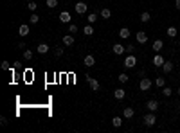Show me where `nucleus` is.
I'll return each instance as SVG.
<instances>
[{
	"label": "nucleus",
	"mask_w": 180,
	"mask_h": 133,
	"mask_svg": "<svg viewBox=\"0 0 180 133\" xmlns=\"http://www.w3.org/2000/svg\"><path fill=\"white\" fill-rule=\"evenodd\" d=\"M142 121H144V124L146 126H155V122H157V117H155V112H150V113H146L144 117H142Z\"/></svg>",
	"instance_id": "nucleus-1"
},
{
	"label": "nucleus",
	"mask_w": 180,
	"mask_h": 133,
	"mask_svg": "<svg viewBox=\"0 0 180 133\" xmlns=\"http://www.w3.org/2000/svg\"><path fill=\"white\" fill-rule=\"evenodd\" d=\"M124 69H133L135 65H137V58H135L133 54H130V56H126V59H124Z\"/></svg>",
	"instance_id": "nucleus-2"
},
{
	"label": "nucleus",
	"mask_w": 180,
	"mask_h": 133,
	"mask_svg": "<svg viewBox=\"0 0 180 133\" xmlns=\"http://www.w3.org/2000/svg\"><path fill=\"white\" fill-rule=\"evenodd\" d=\"M151 85H153V83H151L150 77H142L141 83H139V86H141V90H142V92H148L150 88H151Z\"/></svg>",
	"instance_id": "nucleus-3"
},
{
	"label": "nucleus",
	"mask_w": 180,
	"mask_h": 133,
	"mask_svg": "<svg viewBox=\"0 0 180 133\" xmlns=\"http://www.w3.org/2000/svg\"><path fill=\"white\" fill-rule=\"evenodd\" d=\"M60 22H63V24H70V22H72L70 13H69V11H61V13H60Z\"/></svg>",
	"instance_id": "nucleus-4"
},
{
	"label": "nucleus",
	"mask_w": 180,
	"mask_h": 133,
	"mask_svg": "<svg viewBox=\"0 0 180 133\" xmlns=\"http://www.w3.org/2000/svg\"><path fill=\"white\" fill-rule=\"evenodd\" d=\"M146 108L150 110V112H157V110H159V101H157V99H150L146 103Z\"/></svg>",
	"instance_id": "nucleus-5"
},
{
	"label": "nucleus",
	"mask_w": 180,
	"mask_h": 133,
	"mask_svg": "<svg viewBox=\"0 0 180 133\" xmlns=\"http://www.w3.org/2000/svg\"><path fill=\"white\" fill-rule=\"evenodd\" d=\"M74 9H76V13H78V14H83V13H86L88 6H86L85 2H78V4L74 6Z\"/></svg>",
	"instance_id": "nucleus-6"
},
{
	"label": "nucleus",
	"mask_w": 180,
	"mask_h": 133,
	"mask_svg": "<svg viewBox=\"0 0 180 133\" xmlns=\"http://www.w3.org/2000/svg\"><path fill=\"white\" fill-rule=\"evenodd\" d=\"M135 38H137V43H141V45H144V43L148 41V34H146L144 31H139Z\"/></svg>",
	"instance_id": "nucleus-7"
},
{
	"label": "nucleus",
	"mask_w": 180,
	"mask_h": 133,
	"mask_svg": "<svg viewBox=\"0 0 180 133\" xmlns=\"http://www.w3.org/2000/svg\"><path fill=\"white\" fill-rule=\"evenodd\" d=\"M94 63H96V58H94L92 54L85 56V59H83V65H85V66H94Z\"/></svg>",
	"instance_id": "nucleus-8"
},
{
	"label": "nucleus",
	"mask_w": 180,
	"mask_h": 133,
	"mask_svg": "<svg viewBox=\"0 0 180 133\" xmlns=\"http://www.w3.org/2000/svg\"><path fill=\"white\" fill-rule=\"evenodd\" d=\"M133 115H135V110H133V108L126 106V108L123 110V117H124V119H131Z\"/></svg>",
	"instance_id": "nucleus-9"
},
{
	"label": "nucleus",
	"mask_w": 180,
	"mask_h": 133,
	"mask_svg": "<svg viewBox=\"0 0 180 133\" xmlns=\"http://www.w3.org/2000/svg\"><path fill=\"white\" fill-rule=\"evenodd\" d=\"M86 81H88V85H90V86H92V90H94V92H97V90H99V83H97L94 77L86 76Z\"/></svg>",
	"instance_id": "nucleus-10"
},
{
	"label": "nucleus",
	"mask_w": 180,
	"mask_h": 133,
	"mask_svg": "<svg viewBox=\"0 0 180 133\" xmlns=\"http://www.w3.org/2000/svg\"><path fill=\"white\" fill-rule=\"evenodd\" d=\"M112 51H114V54H117V56H119V54H123V52L126 51V47H124V45H121V43H115V45L112 47Z\"/></svg>",
	"instance_id": "nucleus-11"
},
{
	"label": "nucleus",
	"mask_w": 180,
	"mask_h": 133,
	"mask_svg": "<svg viewBox=\"0 0 180 133\" xmlns=\"http://www.w3.org/2000/svg\"><path fill=\"white\" fill-rule=\"evenodd\" d=\"M162 47H164V41H162V40H155V41H153V51H155V52H160Z\"/></svg>",
	"instance_id": "nucleus-12"
},
{
	"label": "nucleus",
	"mask_w": 180,
	"mask_h": 133,
	"mask_svg": "<svg viewBox=\"0 0 180 133\" xmlns=\"http://www.w3.org/2000/svg\"><path fill=\"white\" fill-rule=\"evenodd\" d=\"M164 61H166V59H164L160 54H155V58H153V65H155V66H162Z\"/></svg>",
	"instance_id": "nucleus-13"
},
{
	"label": "nucleus",
	"mask_w": 180,
	"mask_h": 133,
	"mask_svg": "<svg viewBox=\"0 0 180 133\" xmlns=\"http://www.w3.org/2000/svg\"><path fill=\"white\" fill-rule=\"evenodd\" d=\"M29 31H31V29H29V25H27V24H24V25H20V29H18V34L25 38V36L29 34Z\"/></svg>",
	"instance_id": "nucleus-14"
},
{
	"label": "nucleus",
	"mask_w": 180,
	"mask_h": 133,
	"mask_svg": "<svg viewBox=\"0 0 180 133\" xmlns=\"http://www.w3.org/2000/svg\"><path fill=\"white\" fill-rule=\"evenodd\" d=\"M63 43H65L67 47H70L72 43H74V36H72V34H65V36H63Z\"/></svg>",
	"instance_id": "nucleus-15"
},
{
	"label": "nucleus",
	"mask_w": 180,
	"mask_h": 133,
	"mask_svg": "<svg viewBox=\"0 0 180 133\" xmlns=\"http://www.w3.org/2000/svg\"><path fill=\"white\" fill-rule=\"evenodd\" d=\"M36 51H38L40 54H47V52H49V45H47V43H40Z\"/></svg>",
	"instance_id": "nucleus-16"
},
{
	"label": "nucleus",
	"mask_w": 180,
	"mask_h": 133,
	"mask_svg": "<svg viewBox=\"0 0 180 133\" xmlns=\"http://www.w3.org/2000/svg\"><path fill=\"white\" fill-rule=\"evenodd\" d=\"M162 70H164L166 74H169V72L173 70V63H171V61H164V65H162Z\"/></svg>",
	"instance_id": "nucleus-17"
},
{
	"label": "nucleus",
	"mask_w": 180,
	"mask_h": 133,
	"mask_svg": "<svg viewBox=\"0 0 180 133\" xmlns=\"http://www.w3.org/2000/svg\"><path fill=\"white\" fill-rule=\"evenodd\" d=\"M119 36H121L123 40H128V38H130V29H128V27H123V29L119 31Z\"/></svg>",
	"instance_id": "nucleus-18"
},
{
	"label": "nucleus",
	"mask_w": 180,
	"mask_h": 133,
	"mask_svg": "<svg viewBox=\"0 0 180 133\" xmlns=\"http://www.w3.org/2000/svg\"><path fill=\"white\" fill-rule=\"evenodd\" d=\"M124 95H126V92L123 90V88H117V90L114 92V97L115 99H124Z\"/></svg>",
	"instance_id": "nucleus-19"
},
{
	"label": "nucleus",
	"mask_w": 180,
	"mask_h": 133,
	"mask_svg": "<svg viewBox=\"0 0 180 133\" xmlns=\"http://www.w3.org/2000/svg\"><path fill=\"white\" fill-rule=\"evenodd\" d=\"M150 20H151V14H150L148 11H144V13L141 14V22H142V24H148Z\"/></svg>",
	"instance_id": "nucleus-20"
},
{
	"label": "nucleus",
	"mask_w": 180,
	"mask_h": 133,
	"mask_svg": "<svg viewBox=\"0 0 180 133\" xmlns=\"http://www.w3.org/2000/svg\"><path fill=\"white\" fill-rule=\"evenodd\" d=\"M166 33H168V36H169V38H175V36H176V33H178V31H176V27H173V25H169V27H168V31H166Z\"/></svg>",
	"instance_id": "nucleus-21"
},
{
	"label": "nucleus",
	"mask_w": 180,
	"mask_h": 133,
	"mask_svg": "<svg viewBox=\"0 0 180 133\" xmlns=\"http://www.w3.org/2000/svg\"><path fill=\"white\" fill-rule=\"evenodd\" d=\"M83 33H85L86 36H92V34H94V27H92V25H85V27H83Z\"/></svg>",
	"instance_id": "nucleus-22"
},
{
	"label": "nucleus",
	"mask_w": 180,
	"mask_h": 133,
	"mask_svg": "<svg viewBox=\"0 0 180 133\" xmlns=\"http://www.w3.org/2000/svg\"><path fill=\"white\" fill-rule=\"evenodd\" d=\"M155 85L159 86V88H164V86H166V79H164V77H157V79H155Z\"/></svg>",
	"instance_id": "nucleus-23"
},
{
	"label": "nucleus",
	"mask_w": 180,
	"mask_h": 133,
	"mask_svg": "<svg viewBox=\"0 0 180 133\" xmlns=\"http://www.w3.org/2000/svg\"><path fill=\"white\" fill-rule=\"evenodd\" d=\"M101 16H103V18H110V16H112V11H110L108 7H105V9H101Z\"/></svg>",
	"instance_id": "nucleus-24"
},
{
	"label": "nucleus",
	"mask_w": 180,
	"mask_h": 133,
	"mask_svg": "<svg viewBox=\"0 0 180 133\" xmlns=\"http://www.w3.org/2000/svg\"><path fill=\"white\" fill-rule=\"evenodd\" d=\"M112 124H114L115 128H119V126L123 124V119H121V117H114V119H112Z\"/></svg>",
	"instance_id": "nucleus-25"
},
{
	"label": "nucleus",
	"mask_w": 180,
	"mask_h": 133,
	"mask_svg": "<svg viewBox=\"0 0 180 133\" xmlns=\"http://www.w3.org/2000/svg\"><path fill=\"white\" fill-rule=\"evenodd\" d=\"M86 20H88V22H90V24H94V22H97V14H96V13H90V14H88V18H86Z\"/></svg>",
	"instance_id": "nucleus-26"
},
{
	"label": "nucleus",
	"mask_w": 180,
	"mask_h": 133,
	"mask_svg": "<svg viewBox=\"0 0 180 133\" xmlns=\"http://www.w3.org/2000/svg\"><path fill=\"white\" fill-rule=\"evenodd\" d=\"M45 4H47V7H58V0H47V2H45Z\"/></svg>",
	"instance_id": "nucleus-27"
},
{
	"label": "nucleus",
	"mask_w": 180,
	"mask_h": 133,
	"mask_svg": "<svg viewBox=\"0 0 180 133\" xmlns=\"http://www.w3.org/2000/svg\"><path fill=\"white\" fill-rule=\"evenodd\" d=\"M24 58L29 61V59H33V52L29 51V49H24Z\"/></svg>",
	"instance_id": "nucleus-28"
},
{
	"label": "nucleus",
	"mask_w": 180,
	"mask_h": 133,
	"mask_svg": "<svg viewBox=\"0 0 180 133\" xmlns=\"http://www.w3.org/2000/svg\"><path fill=\"white\" fill-rule=\"evenodd\" d=\"M162 94H164L166 97H169V95L173 94V90H171V88H169V86H164V88H162Z\"/></svg>",
	"instance_id": "nucleus-29"
},
{
	"label": "nucleus",
	"mask_w": 180,
	"mask_h": 133,
	"mask_svg": "<svg viewBox=\"0 0 180 133\" xmlns=\"http://www.w3.org/2000/svg\"><path fill=\"white\" fill-rule=\"evenodd\" d=\"M29 22H31V24H38V22H40V16L33 13V14H31V18H29Z\"/></svg>",
	"instance_id": "nucleus-30"
},
{
	"label": "nucleus",
	"mask_w": 180,
	"mask_h": 133,
	"mask_svg": "<svg viewBox=\"0 0 180 133\" xmlns=\"http://www.w3.org/2000/svg\"><path fill=\"white\" fill-rule=\"evenodd\" d=\"M128 79H130V77H128L126 74H119V83H123V85H124V83H128Z\"/></svg>",
	"instance_id": "nucleus-31"
},
{
	"label": "nucleus",
	"mask_w": 180,
	"mask_h": 133,
	"mask_svg": "<svg viewBox=\"0 0 180 133\" xmlns=\"http://www.w3.org/2000/svg\"><path fill=\"white\" fill-rule=\"evenodd\" d=\"M69 33H70V34H76V33H78V25L70 24V25H69Z\"/></svg>",
	"instance_id": "nucleus-32"
},
{
	"label": "nucleus",
	"mask_w": 180,
	"mask_h": 133,
	"mask_svg": "<svg viewBox=\"0 0 180 133\" xmlns=\"http://www.w3.org/2000/svg\"><path fill=\"white\" fill-rule=\"evenodd\" d=\"M27 7H29V11H36L38 4H36V2H29V4H27Z\"/></svg>",
	"instance_id": "nucleus-33"
},
{
	"label": "nucleus",
	"mask_w": 180,
	"mask_h": 133,
	"mask_svg": "<svg viewBox=\"0 0 180 133\" xmlns=\"http://www.w3.org/2000/svg\"><path fill=\"white\" fill-rule=\"evenodd\" d=\"M54 52H56V56H63V49H61V47H56Z\"/></svg>",
	"instance_id": "nucleus-34"
},
{
	"label": "nucleus",
	"mask_w": 180,
	"mask_h": 133,
	"mask_svg": "<svg viewBox=\"0 0 180 133\" xmlns=\"http://www.w3.org/2000/svg\"><path fill=\"white\" fill-rule=\"evenodd\" d=\"M2 69H4V70H9L11 66H9V63H7V61H2Z\"/></svg>",
	"instance_id": "nucleus-35"
},
{
	"label": "nucleus",
	"mask_w": 180,
	"mask_h": 133,
	"mask_svg": "<svg viewBox=\"0 0 180 133\" xmlns=\"http://www.w3.org/2000/svg\"><path fill=\"white\" fill-rule=\"evenodd\" d=\"M133 51H135V45H128V47H126V52H130V54H131Z\"/></svg>",
	"instance_id": "nucleus-36"
},
{
	"label": "nucleus",
	"mask_w": 180,
	"mask_h": 133,
	"mask_svg": "<svg viewBox=\"0 0 180 133\" xmlns=\"http://www.w3.org/2000/svg\"><path fill=\"white\" fill-rule=\"evenodd\" d=\"M0 124L6 126V124H7V119H6V117H0Z\"/></svg>",
	"instance_id": "nucleus-37"
},
{
	"label": "nucleus",
	"mask_w": 180,
	"mask_h": 133,
	"mask_svg": "<svg viewBox=\"0 0 180 133\" xmlns=\"http://www.w3.org/2000/svg\"><path fill=\"white\" fill-rule=\"evenodd\" d=\"M175 7H176V9H180V0H175Z\"/></svg>",
	"instance_id": "nucleus-38"
},
{
	"label": "nucleus",
	"mask_w": 180,
	"mask_h": 133,
	"mask_svg": "<svg viewBox=\"0 0 180 133\" xmlns=\"http://www.w3.org/2000/svg\"><path fill=\"white\" fill-rule=\"evenodd\" d=\"M178 95H180V86H178Z\"/></svg>",
	"instance_id": "nucleus-39"
},
{
	"label": "nucleus",
	"mask_w": 180,
	"mask_h": 133,
	"mask_svg": "<svg viewBox=\"0 0 180 133\" xmlns=\"http://www.w3.org/2000/svg\"><path fill=\"white\" fill-rule=\"evenodd\" d=\"M178 74H180V70H178Z\"/></svg>",
	"instance_id": "nucleus-40"
}]
</instances>
